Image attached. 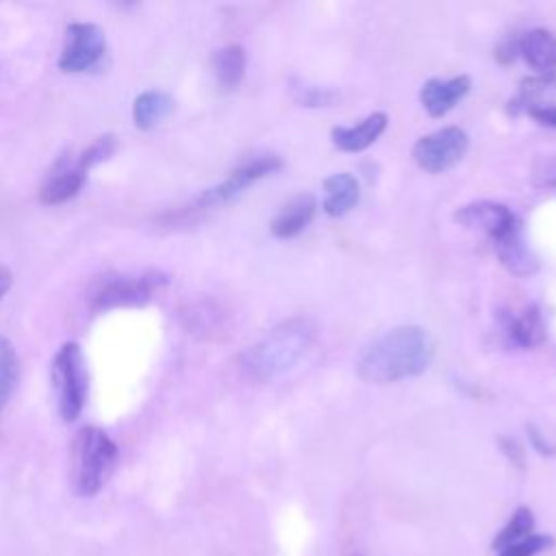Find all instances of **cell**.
Listing matches in <instances>:
<instances>
[{
    "label": "cell",
    "mask_w": 556,
    "mask_h": 556,
    "mask_svg": "<svg viewBox=\"0 0 556 556\" xmlns=\"http://www.w3.org/2000/svg\"><path fill=\"white\" fill-rule=\"evenodd\" d=\"M434 358V341L421 326H397L363 348L356 374L371 384H389L424 374Z\"/></svg>",
    "instance_id": "6da1fadb"
},
{
    "label": "cell",
    "mask_w": 556,
    "mask_h": 556,
    "mask_svg": "<svg viewBox=\"0 0 556 556\" xmlns=\"http://www.w3.org/2000/svg\"><path fill=\"white\" fill-rule=\"evenodd\" d=\"M313 337L315 326L311 319H285L241 354V369L258 382L274 380L308 352Z\"/></svg>",
    "instance_id": "7a4b0ae2"
},
{
    "label": "cell",
    "mask_w": 556,
    "mask_h": 556,
    "mask_svg": "<svg viewBox=\"0 0 556 556\" xmlns=\"http://www.w3.org/2000/svg\"><path fill=\"white\" fill-rule=\"evenodd\" d=\"M119 450L96 426H83L72 441V482L78 495H96L115 473Z\"/></svg>",
    "instance_id": "3957f363"
},
{
    "label": "cell",
    "mask_w": 556,
    "mask_h": 556,
    "mask_svg": "<svg viewBox=\"0 0 556 556\" xmlns=\"http://www.w3.org/2000/svg\"><path fill=\"white\" fill-rule=\"evenodd\" d=\"M50 378L56 393V408L63 421H74L85 408L87 389H89V374L87 361L76 341L63 343L52 363H50Z\"/></svg>",
    "instance_id": "277c9868"
},
{
    "label": "cell",
    "mask_w": 556,
    "mask_h": 556,
    "mask_svg": "<svg viewBox=\"0 0 556 556\" xmlns=\"http://www.w3.org/2000/svg\"><path fill=\"white\" fill-rule=\"evenodd\" d=\"M165 285H167V276L156 269L143 271L139 276H102L91 285L87 293V302L91 311L143 306Z\"/></svg>",
    "instance_id": "5b68a950"
},
{
    "label": "cell",
    "mask_w": 556,
    "mask_h": 556,
    "mask_svg": "<svg viewBox=\"0 0 556 556\" xmlns=\"http://www.w3.org/2000/svg\"><path fill=\"white\" fill-rule=\"evenodd\" d=\"M469 139L458 126H445L430 135H424L413 146L415 163L428 174H443L463 161Z\"/></svg>",
    "instance_id": "8992f818"
},
{
    "label": "cell",
    "mask_w": 556,
    "mask_h": 556,
    "mask_svg": "<svg viewBox=\"0 0 556 556\" xmlns=\"http://www.w3.org/2000/svg\"><path fill=\"white\" fill-rule=\"evenodd\" d=\"M106 52V37L98 24L74 22L65 28V41L59 56V70L80 74L93 70Z\"/></svg>",
    "instance_id": "52a82bcc"
},
{
    "label": "cell",
    "mask_w": 556,
    "mask_h": 556,
    "mask_svg": "<svg viewBox=\"0 0 556 556\" xmlns=\"http://www.w3.org/2000/svg\"><path fill=\"white\" fill-rule=\"evenodd\" d=\"M282 167V161L274 154H263V156H254L245 163H241L237 169H232L228 174V178H224L219 185L206 189L200 198H198V206L208 208V206H219L226 204L230 200H235L239 193H243L250 185H254L256 180L278 172Z\"/></svg>",
    "instance_id": "ba28073f"
},
{
    "label": "cell",
    "mask_w": 556,
    "mask_h": 556,
    "mask_svg": "<svg viewBox=\"0 0 556 556\" xmlns=\"http://www.w3.org/2000/svg\"><path fill=\"white\" fill-rule=\"evenodd\" d=\"M454 219L460 226H467V228L484 232L491 241L502 239L517 224H521V219L515 215L513 208H508L506 204H500V202H489V200L471 202L467 206H460L456 211Z\"/></svg>",
    "instance_id": "9c48e42d"
},
{
    "label": "cell",
    "mask_w": 556,
    "mask_h": 556,
    "mask_svg": "<svg viewBox=\"0 0 556 556\" xmlns=\"http://www.w3.org/2000/svg\"><path fill=\"white\" fill-rule=\"evenodd\" d=\"M471 89V78L460 74L454 78H430L419 89L421 106L430 117L447 115Z\"/></svg>",
    "instance_id": "30bf717a"
},
{
    "label": "cell",
    "mask_w": 556,
    "mask_h": 556,
    "mask_svg": "<svg viewBox=\"0 0 556 556\" xmlns=\"http://www.w3.org/2000/svg\"><path fill=\"white\" fill-rule=\"evenodd\" d=\"M87 180V169L76 161H59L52 174L46 178V182L39 189V202L54 206L72 200L85 185Z\"/></svg>",
    "instance_id": "8fae6325"
},
{
    "label": "cell",
    "mask_w": 556,
    "mask_h": 556,
    "mask_svg": "<svg viewBox=\"0 0 556 556\" xmlns=\"http://www.w3.org/2000/svg\"><path fill=\"white\" fill-rule=\"evenodd\" d=\"M387 124L389 115L384 111H374L354 126H334L330 130V139L341 152L356 154L367 150L387 130Z\"/></svg>",
    "instance_id": "7c38bea8"
},
{
    "label": "cell",
    "mask_w": 556,
    "mask_h": 556,
    "mask_svg": "<svg viewBox=\"0 0 556 556\" xmlns=\"http://www.w3.org/2000/svg\"><path fill=\"white\" fill-rule=\"evenodd\" d=\"M495 254L500 263L517 278H528L539 269V258L528 248L523 237V226L517 224L510 232H506L502 239L493 241Z\"/></svg>",
    "instance_id": "4fadbf2b"
},
{
    "label": "cell",
    "mask_w": 556,
    "mask_h": 556,
    "mask_svg": "<svg viewBox=\"0 0 556 556\" xmlns=\"http://www.w3.org/2000/svg\"><path fill=\"white\" fill-rule=\"evenodd\" d=\"M517 50L523 61L543 78L556 74V35L547 28H532L517 41Z\"/></svg>",
    "instance_id": "5bb4252c"
},
{
    "label": "cell",
    "mask_w": 556,
    "mask_h": 556,
    "mask_svg": "<svg viewBox=\"0 0 556 556\" xmlns=\"http://www.w3.org/2000/svg\"><path fill=\"white\" fill-rule=\"evenodd\" d=\"M315 211H317L315 198L311 193H300L291 198L285 206H280V211L274 215L269 224V232L276 239H293L300 232H304V228L313 222Z\"/></svg>",
    "instance_id": "9a60e30c"
},
{
    "label": "cell",
    "mask_w": 556,
    "mask_h": 556,
    "mask_svg": "<svg viewBox=\"0 0 556 556\" xmlns=\"http://www.w3.org/2000/svg\"><path fill=\"white\" fill-rule=\"evenodd\" d=\"M324 191L326 195H324L321 208L330 217H343L358 204V198H361L358 180L348 172L330 174L328 178H324Z\"/></svg>",
    "instance_id": "2e32d148"
},
{
    "label": "cell",
    "mask_w": 556,
    "mask_h": 556,
    "mask_svg": "<svg viewBox=\"0 0 556 556\" xmlns=\"http://www.w3.org/2000/svg\"><path fill=\"white\" fill-rule=\"evenodd\" d=\"M174 111V98L159 89H148L135 98L132 122L139 130H152Z\"/></svg>",
    "instance_id": "e0dca14e"
},
{
    "label": "cell",
    "mask_w": 556,
    "mask_h": 556,
    "mask_svg": "<svg viewBox=\"0 0 556 556\" xmlns=\"http://www.w3.org/2000/svg\"><path fill=\"white\" fill-rule=\"evenodd\" d=\"M211 70L222 89H237L245 76V50L237 43L215 50L211 56Z\"/></svg>",
    "instance_id": "ac0fdd59"
},
{
    "label": "cell",
    "mask_w": 556,
    "mask_h": 556,
    "mask_svg": "<svg viewBox=\"0 0 556 556\" xmlns=\"http://www.w3.org/2000/svg\"><path fill=\"white\" fill-rule=\"evenodd\" d=\"M506 337L521 350L536 348L545 339V321L536 306H528L521 315L510 317L506 324Z\"/></svg>",
    "instance_id": "d6986e66"
},
{
    "label": "cell",
    "mask_w": 556,
    "mask_h": 556,
    "mask_svg": "<svg viewBox=\"0 0 556 556\" xmlns=\"http://www.w3.org/2000/svg\"><path fill=\"white\" fill-rule=\"evenodd\" d=\"M534 530V513L528 506H517L513 510V515L508 517V521L497 530V534L491 541V549L497 554L502 549H506L508 545L530 536Z\"/></svg>",
    "instance_id": "ffe728a7"
},
{
    "label": "cell",
    "mask_w": 556,
    "mask_h": 556,
    "mask_svg": "<svg viewBox=\"0 0 556 556\" xmlns=\"http://www.w3.org/2000/svg\"><path fill=\"white\" fill-rule=\"evenodd\" d=\"M17 384V352L13 343L0 334V410Z\"/></svg>",
    "instance_id": "44dd1931"
},
{
    "label": "cell",
    "mask_w": 556,
    "mask_h": 556,
    "mask_svg": "<svg viewBox=\"0 0 556 556\" xmlns=\"http://www.w3.org/2000/svg\"><path fill=\"white\" fill-rule=\"evenodd\" d=\"M289 91H291V98L302 106H328L337 98V93L332 89L311 85V83L300 80V78L289 80Z\"/></svg>",
    "instance_id": "7402d4cb"
},
{
    "label": "cell",
    "mask_w": 556,
    "mask_h": 556,
    "mask_svg": "<svg viewBox=\"0 0 556 556\" xmlns=\"http://www.w3.org/2000/svg\"><path fill=\"white\" fill-rule=\"evenodd\" d=\"M117 150V137L106 132V135H100L96 137L80 154H78V163L89 172L91 167H96L98 163L111 159Z\"/></svg>",
    "instance_id": "603a6c76"
},
{
    "label": "cell",
    "mask_w": 556,
    "mask_h": 556,
    "mask_svg": "<svg viewBox=\"0 0 556 556\" xmlns=\"http://www.w3.org/2000/svg\"><path fill=\"white\" fill-rule=\"evenodd\" d=\"M556 545V539L552 534H541V532H532L530 536L508 545L506 549L497 552L495 556H539L547 549H552Z\"/></svg>",
    "instance_id": "cb8c5ba5"
},
{
    "label": "cell",
    "mask_w": 556,
    "mask_h": 556,
    "mask_svg": "<svg viewBox=\"0 0 556 556\" xmlns=\"http://www.w3.org/2000/svg\"><path fill=\"white\" fill-rule=\"evenodd\" d=\"M500 447H502V452L506 454V458H508L515 467H519V469L526 467V454H523V447L519 445V441L504 437V439H500Z\"/></svg>",
    "instance_id": "d4e9b609"
},
{
    "label": "cell",
    "mask_w": 556,
    "mask_h": 556,
    "mask_svg": "<svg viewBox=\"0 0 556 556\" xmlns=\"http://www.w3.org/2000/svg\"><path fill=\"white\" fill-rule=\"evenodd\" d=\"M528 113H530L536 122L556 128V106H532V109H528Z\"/></svg>",
    "instance_id": "484cf974"
},
{
    "label": "cell",
    "mask_w": 556,
    "mask_h": 556,
    "mask_svg": "<svg viewBox=\"0 0 556 556\" xmlns=\"http://www.w3.org/2000/svg\"><path fill=\"white\" fill-rule=\"evenodd\" d=\"M11 285H13V274L9 271V267L0 265V300H2L4 293L11 289Z\"/></svg>",
    "instance_id": "4316f807"
},
{
    "label": "cell",
    "mask_w": 556,
    "mask_h": 556,
    "mask_svg": "<svg viewBox=\"0 0 556 556\" xmlns=\"http://www.w3.org/2000/svg\"><path fill=\"white\" fill-rule=\"evenodd\" d=\"M554 454H556V452H554Z\"/></svg>",
    "instance_id": "83f0119b"
}]
</instances>
